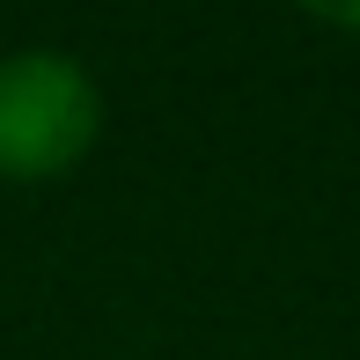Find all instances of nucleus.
Masks as SVG:
<instances>
[{"label":"nucleus","mask_w":360,"mask_h":360,"mask_svg":"<svg viewBox=\"0 0 360 360\" xmlns=\"http://www.w3.org/2000/svg\"><path fill=\"white\" fill-rule=\"evenodd\" d=\"M103 96L67 52L0 59V176H59L89 155Z\"/></svg>","instance_id":"obj_1"},{"label":"nucleus","mask_w":360,"mask_h":360,"mask_svg":"<svg viewBox=\"0 0 360 360\" xmlns=\"http://www.w3.org/2000/svg\"><path fill=\"white\" fill-rule=\"evenodd\" d=\"M309 15H323V22H338V30H360V0H302Z\"/></svg>","instance_id":"obj_2"}]
</instances>
